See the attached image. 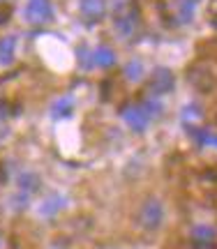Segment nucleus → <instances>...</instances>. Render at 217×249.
I'll list each match as a JSON object with an SVG mask.
<instances>
[{"label": "nucleus", "instance_id": "f257e3e1", "mask_svg": "<svg viewBox=\"0 0 217 249\" xmlns=\"http://www.w3.org/2000/svg\"><path fill=\"white\" fill-rule=\"evenodd\" d=\"M113 28L120 37H132L141 26V17L134 0H113Z\"/></svg>", "mask_w": 217, "mask_h": 249}, {"label": "nucleus", "instance_id": "f03ea898", "mask_svg": "<svg viewBox=\"0 0 217 249\" xmlns=\"http://www.w3.org/2000/svg\"><path fill=\"white\" fill-rule=\"evenodd\" d=\"M164 222V203L157 196H148L139 205V226L144 231H157Z\"/></svg>", "mask_w": 217, "mask_h": 249}, {"label": "nucleus", "instance_id": "7ed1b4c3", "mask_svg": "<svg viewBox=\"0 0 217 249\" xmlns=\"http://www.w3.org/2000/svg\"><path fill=\"white\" fill-rule=\"evenodd\" d=\"M23 17L30 26H46L54 18V2L51 0H28Z\"/></svg>", "mask_w": 217, "mask_h": 249}, {"label": "nucleus", "instance_id": "20e7f679", "mask_svg": "<svg viewBox=\"0 0 217 249\" xmlns=\"http://www.w3.org/2000/svg\"><path fill=\"white\" fill-rule=\"evenodd\" d=\"M173 86H176V76L169 67H157L153 71V76L148 79V92L153 97H162L166 92H171Z\"/></svg>", "mask_w": 217, "mask_h": 249}, {"label": "nucleus", "instance_id": "39448f33", "mask_svg": "<svg viewBox=\"0 0 217 249\" xmlns=\"http://www.w3.org/2000/svg\"><path fill=\"white\" fill-rule=\"evenodd\" d=\"M187 81L194 88H199L201 92H208V90L215 88V74L206 65H194L192 70H187Z\"/></svg>", "mask_w": 217, "mask_h": 249}, {"label": "nucleus", "instance_id": "423d86ee", "mask_svg": "<svg viewBox=\"0 0 217 249\" xmlns=\"http://www.w3.org/2000/svg\"><path fill=\"white\" fill-rule=\"evenodd\" d=\"M123 120L129 124V129L134 132H145V127L150 123V116L145 113V108L141 104H129L123 108Z\"/></svg>", "mask_w": 217, "mask_h": 249}, {"label": "nucleus", "instance_id": "0eeeda50", "mask_svg": "<svg viewBox=\"0 0 217 249\" xmlns=\"http://www.w3.org/2000/svg\"><path fill=\"white\" fill-rule=\"evenodd\" d=\"M79 9L88 23H100L107 14V0H79Z\"/></svg>", "mask_w": 217, "mask_h": 249}, {"label": "nucleus", "instance_id": "6e6552de", "mask_svg": "<svg viewBox=\"0 0 217 249\" xmlns=\"http://www.w3.org/2000/svg\"><path fill=\"white\" fill-rule=\"evenodd\" d=\"M18 192H23V194H35L37 189L42 187V180H39V176H37L35 171H23L21 176H18Z\"/></svg>", "mask_w": 217, "mask_h": 249}, {"label": "nucleus", "instance_id": "1a4fd4ad", "mask_svg": "<svg viewBox=\"0 0 217 249\" xmlns=\"http://www.w3.org/2000/svg\"><path fill=\"white\" fill-rule=\"evenodd\" d=\"M192 240L197 242L199 247H210L213 240H215V229L208 226V224H197L192 229Z\"/></svg>", "mask_w": 217, "mask_h": 249}, {"label": "nucleus", "instance_id": "9d476101", "mask_svg": "<svg viewBox=\"0 0 217 249\" xmlns=\"http://www.w3.org/2000/svg\"><path fill=\"white\" fill-rule=\"evenodd\" d=\"M92 58H95V65L102 67V70H108V67H113V65H116V51H113L111 46H107V44L97 46V49H95V53H92Z\"/></svg>", "mask_w": 217, "mask_h": 249}, {"label": "nucleus", "instance_id": "9b49d317", "mask_svg": "<svg viewBox=\"0 0 217 249\" xmlns=\"http://www.w3.org/2000/svg\"><path fill=\"white\" fill-rule=\"evenodd\" d=\"M65 205V198L60 194H51L46 196L44 201L39 203V217H54L60 213V208Z\"/></svg>", "mask_w": 217, "mask_h": 249}, {"label": "nucleus", "instance_id": "f8f14e48", "mask_svg": "<svg viewBox=\"0 0 217 249\" xmlns=\"http://www.w3.org/2000/svg\"><path fill=\"white\" fill-rule=\"evenodd\" d=\"M173 17H176L178 23H187V21L194 17V0H176Z\"/></svg>", "mask_w": 217, "mask_h": 249}, {"label": "nucleus", "instance_id": "ddd939ff", "mask_svg": "<svg viewBox=\"0 0 217 249\" xmlns=\"http://www.w3.org/2000/svg\"><path fill=\"white\" fill-rule=\"evenodd\" d=\"M74 111V99L72 97H60L54 102L51 107V116L54 118H70Z\"/></svg>", "mask_w": 217, "mask_h": 249}, {"label": "nucleus", "instance_id": "4468645a", "mask_svg": "<svg viewBox=\"0 0 217 249\" xmlns=\"http://www.w3.org/2000/svg\"><path fill=\"white\" fill-rule=\"evenodd\" d=\"M14 51H17L14 37H2L0 39V65H9L14 60Z\"/></svg>", "mask_w": 217, "mask_h": 249}, {"label": "nucleus", "instance_id": "2eb2a0df", "mask_svg": "<svg viewBox=\"0 0 217 249\" xmlns=\"http://www.w3.org/2000/svg\"><path fill=\"white\" fill-rule=\"evenodd\" d=\"M141 74H144V65L139 60H132L129 65L125 67V76L127 79H132V81H139L141 79Z\"/></svg>", "mask_w": 217, "mask_h": 249}, {"label": "nucleus", "instance_id": "dca6fc26", "mask_svg": "<svg viewBox=\"0 0 217 249\" xmlns=\"http://www.w3.org/2000/svg\"><path fill=\"white\" fill-rule=\"evenodd\" d=\"M210 143H213V145H217V136H210Z\"/></svg>", "mask_w": 217, "mask_h": 249}]
</instances>
